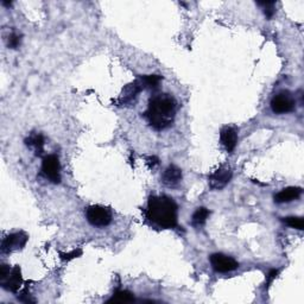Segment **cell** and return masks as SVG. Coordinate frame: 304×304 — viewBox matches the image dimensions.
<instances>
[{"label": "cell", "instance_id": "obj_24", "mask_svg": "<svg viewBox=\"0 0 304 304\" xmlns=\"http://www.w3.org/2000/svg\"><path fill=\"white\" fill-rule=\"evenodd\" d=\"M277 275H278V270H276V269L271 270V271H270L269 275H268V284L272 283V280L276 278Z\"/></svg>", "mask_w": 304, "mask_h": 304}, {"label": "cell", "instance_id": "obj_7", "mask_svg": "<svg viewBox=\"0 0 304 304\" xmlns=\"http://www.w3.org/2000/svg\"><path fill=\"white\" fill-rule=\"evenodd\" d=\"M28 239H29L28 235L23 233V232L7 235L2 242V252L10 253V252H13V251L22 250L23 247L25 246Z\"/></svg>", "mask_w": 304, "mask_h": 304}, {"label": "cell", "instance_id": "obj_5", "mask_svg": "<svg viewBox=\"0 0 304 304\" xmlns=\"http://www.w3.org/2000/svg\"><path fill=\"white\" fill-rule=\"evenodd\" d=\"M60 162L57 156L49 155L45 156L42 162V171H43L44 176L51 181L52 183H60L61 182V175H60Z\"/></svg>", "mask_w": 304, "mask_h": 304}, {"label": "cell", "instance_id": "obj_15", "mask_svg": "<svg viewBox=\"0 0 304 304\" xmlns=\"http://www.w3.org/2000/svg\"><path fill=\"white\" fill-rule=\"evenodd\" d=\"M140 83H142L143 88H149V89H156L158 88L159 83L162 81V76L159 75H145V76H140L138 79Z\"/></svg>", "mask_w": 304, "mask_h": 304}, {"label": "cell", "instance_id": "obj_13", "mask_svg": "<svg viewBox=\"0 0 304 304\" xmlns=\"http://www.w3.org/2000/svg\"><path fill=\"white\" fill-rule=\"evenodd\" d=\"M302 194V189L297 187H289L280 190L278 194L275 195V201L277 203H287L291 201L297 200Z\"/></svg>", "mask_w": 304, "mask_h": 304}, {"label": "cell", "instance_id": "obj_20", "mask_svg": "<svg viewBox=\"0 0 304 304\" xmlns=\"http://www.w3.org/2000/svg\"><path fill=\"white\" fill-rule=\"evenodd\" d=\"M81 254H82L81 250H75L70 253H60V256H61V259H63V260H71V259H74V258L80 257Z\"/></svg>", "mask_w": 304, "mask_h": 304}, {"label": "cell", "instance_id": "obj_18", "mask_svg": "<svg viewBox=\"0 0 304 304\" xmlns=\"http://www.w3.org/2000/svg\"><path fill=\"white\" fill-rule=\"evenodd\" d=\"M283 221L287 223L289 227L295 228V230L302 231L304 228V221L302 218H296V216H289V218H285Z\"/></svg>", "mask_w": 304, "mask_h": 304}, {"label": "cell", "instance_id": "obj_16", "mask_svg": "<svg viewBox=\"0 0 304 304\" xmlns=\"http://www.w3.org/2000/svg\"><path fill=\"white\" fill-rule=\"evenodd\" d=\"M209 214H211V212H209L207 208H203V207L197 208V209H196V212L194 213V214H193V218H192L193 225H194V226H196V227L202 226L203 223L207 221V219H208Z\"/></svg>", "mask_w": 304, "mask_h": 304}, {"label": "cell", "instance_id": "obj_14", "mask_svg": "<svg viewBox=\"0 0 304 304\" xmlns=\"http://www.w3.org/2000/svg\"><path fill=\"white\" fill-rule=\"evenodd\" d=\"M25 144L28 146H32L36 149V156L43 155L44 147V137L42 135H31L28 139H25Z\"/></svg>", "mask_w": 304, "mask_h": 304}, {"label": "cell", "instance_id": "obj_3", "mask_svg": "<svg viewBox=\"0 0 304 304\" xmlns=\"http://www.w3.org/2000/svg\"><path fill=\"white\" fill-rule=\"evenodd\" d=\"M87 220L90 225L105 227L112 221V213L108 208L102 206H90L86 211Z\"/></svg>", "mask_w": 304, "mask_h": 304}, {"label": "cell", "instance_id": "obj_11", "mask_svg": "<svg viewBox=\"0 0 304 304\" xmlns=\"http://www.w3.org/2000/svg\"><path fill=\"white\" fill-rule=\"evenodd\" d=\"M220 139H221V144L223 147L228 152H232L235 149L238 143L237 131L233 127H223L221 132H220Z\"/></svg>", "mask_w": 304, "mask_h": 304}, {"label": "cell", "instance_id": "obj_9", "mask_svg": "<svg viewBox=\"0 0 304 304\" xmlns=\"http://www.w3.org/2000/svg\"><path fill=\"white\" fill-rule=\"evenodd\" d=\"M143 89L144 88H143L142 83H140L139 80H136L135 82L127 85L123 89V92H121L119 99H118V104H120V105L131 104V102L137 98V95L142 92Z\"/></svg>", "mask_w": 304, "mask_h": 304}, {"label": "cell", "instance_id": "obj_8", "mask_svg": "<svg viewBox=\"0 0 304 304\" xmlns=\"http://www.w3.org/2000/svg\"><path fill=\"white\" fill-rule=\"evenodd\" d=\"M232 178V171L230 168L222 166V168L214 171L211 176H209V185L214 190H221L228 184V182Z\"/></svg>", "mask_w": 304, "mask_h": 304}, {"label": "cell", "instance_id": "obj_21", "mask_svg": "<svg viewBox=\"0 0 304 304\" xmlns=\"http://www.w3.org/2000/svg\"><path fill=\"white\" fill-rule=\"evenodd\" d=\"M19 44H21V37L16 33H12V35H10L9 37V47H11L12 49H16L19 47Z\"/></svg>", "mask_w": 304, "mask_h": 304}, {"label": "cell", "instance_id": "obj_12", "mask_svg": "<svg viewBox=\"0 0 304 304\" xmlns=\"http://www.w3.org/2000/svg\"><path fill=\"white\" fill-rule=\"evenodd\" d=\"M182 180V171L180 168L175 165H170L165 169L162 176V182L166 187H175L180 183Z\"/></svg>", "mask_w": 304, "mask_h": 304}, {"label": "cell", "instance_id": "obj_4", "mask_svg": "<svg viewBox=\"0 0 304 304\" xmlns=\"http://www.w3.org/2000/svg\"><path fill=\"white\" fill-rule=\"evenodd\" d=\"M296 107V100L292 97L291 93L289 92H280L271 100V108L272 111L277 114H285L290 113Z\"/></svg>", "mask_w": 304, "mask_h": 304}, {"label": "cell", "instance_id": "obj_2", "mask_svg": "<svg viewBox=\"0 0 304 304\" xmlns=\"http://www.w3.org/2000/svg\"><path fill=\"white\" fill-rule=\"evenodd\" d=\"M146 216L159 227L174 228L177 226V204L168 196H151Z\"/></svg>", "mask_w": 304, "mask_h": 304}, {"label": "cell", "instance_id": "obj_17", "mask_svg": "<svg viewBox=\"0 0 304 304\" xmlns=\"http://www.w3.org/2000/svg\"><path fill=\"white\" fill-rule=\"evenodd\" d=\"M133 301H135V296L130 291L120 290L113 295V297L109 299L108 303H130Z\"/></svg>", "mask_w": 304, "mask_h": 304}, {"label": "cell", "instance_id": "obj_19", "mask_svg": "<svg viewBox=\"0 0 304 304\" xmlns=\"http://www.w3.org/2000/svg\"><path fill=\"white\" fill-rule=\"evenodd\" d=\"M258 5L263 6V11L268 18H272L276 12V3L275 2H259Z\"/></svg>", "mask_w": 304, "mask_h": 304}, {"label": "cell", "instance_id": "obj_23", "mask_svg": "<svg viewBox=\"0 0 304 304\" xmlns=\"http://www.w3.org/2000/svg\"><path fill=\"white\" fill-rule=\"evenodd\" d=\"M146 162H147V164L152 166V168H154V166H156V165H158V163H159L158 158L156 157V156H150V157H147Z\"/></svg>", "mask_w": 304, "mask_h": 304}, {"label": "cell", "instance_id": "obj_6", "mask_svg": "<svg viewBox=\"0 0 304 304\" xmlns=\"http://www.w3.org/2000/svg\"><path fill=\"white\" fill-rule=\"evenodd\" d=\"M211 264L216 272H221V273L234 271V270L238 269L239 266V263L237 260L221 253L213 254L211 257Z\"/></svg>", "mask_w": 304, "mask_h": 304}, {"label": "cell", "instance_id": "obj_10", "mask_svg": "<svg viewBox=\"0 0 304 304\" xmlns=\"http://www.w3.org/2000/svg\"><path fill=\"white\" fill-rule=\"evenodd\" d=\"M22 282L23 279H22L21 269H19V266H16V268L11 270L9 276H7L5 279L2 280V287L4 289H6L7 291L17 292L18 289L21 288Z\"/></svg>", "mask_w": 304, "mask_h": 304}, {"label": "cell", "instance_id": "obj_1", "mask_svg": "<svg viewBox=\"0 0 304 304\" xmlns=\"http://www.w3.org/2000/svg\"><path fill=\"white\" fill-rule=\"evenodd\" d=\"M176 108L177 102L170 94H158L150 99L144 116L155 130L161 131L173 124Z\"/></svg>", "mask_w": 304, "mask_h": 304}, {"label": "cell", "instance_id": "obj_22", "mask_svg": "<svg viewBox=\"0 0 304 304\" xmlns=\"http://www.w3.org/2000/svg\"><path fill=\"white\" fill-rule=\"evenodd\" d=\"M10 268L7 265H2V268H0V278H2V280L3 279H5L7 276H9V273H10Z\"/></svg>", "mask_w": 304, "mask_h": 304}]
</instances>
